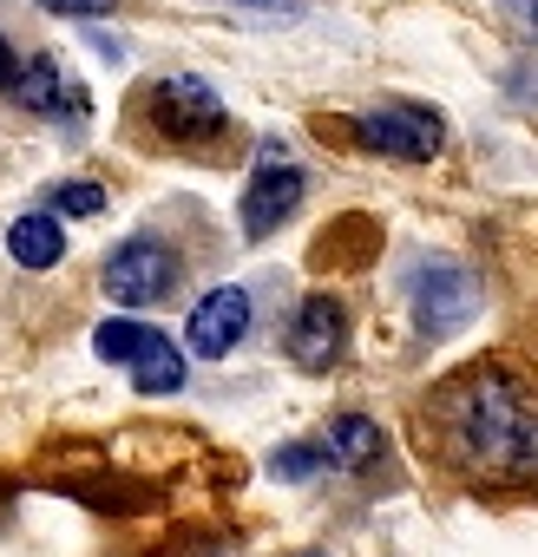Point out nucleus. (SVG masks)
<instances>
[{
    "mask_svg": "<svg viewBox=\"0 0 538 557\" xmlns=\"http://www.w3.org/2000/svg\"><path fill=\"white\" fill-rule=\"evenodd\" d=\"M440 453L473 479H538V407L499 368L447 381L427 407Z\"/></svg>",
    "mask_w": 538,
    "mask_h": 557,
    "instance_id": "nucleus-1",
    "label": "nucleus"
},
{
    "mask_svg": "<svg viewBox=\"0 0 538 557\" xmlns=\"http://www.w3.org/2000/svg\"><path fill=\"white\" fill-rule=\"evenodd\" d=\"M145 119H151V132L171 138L178 151H204V145H217V138L230 132V106H223L197 73H164V79H151Z\"/></svg>",
    "mask_w": 538,
    "mask_h": 557,
    "instance_id": "nucleus-2",
    "label": "nucleus"
},
{
    "mask_svg": "<svg viewBox=\"0 0 538 557\" xmlns=\"http://www.w3.org/2000/svg\"><path fill=\"white\" fill-rule=\"evenodd\" d=\"M355 145L375 151V158H401V164H433L440 145H447V125L433 106H368L349 119Z\"/></svg>",
    "mask_w": 538,
    "mask_h": 557,
    "instance_id": "nucleus-3",
    "label": "nucleus"
},
{
    "mask_svg": "<svg viewBox=\"0 0 538 557\" xmlns=\"http://www.w3.org/2000/svg\"><path fill=\"white\" fill-rule=\"evenodd\" d=\"M303 197H309V171L290 164L277 145H262V151H256V171H249V184H243V203H236L243 236L262 243L277 223H290V216L303 210Z\"/></svg>",
    "mask_w": 538,
    "mask_h": 557,
    "instance_id": "nucleus-4",
    "label": "nucleus"
},
{
    "mask_svg": "<svg viewBox=\"0 0 538 557\" xmlns=\"http://www.w3.org/2000/svg\"><path fill=\"white\" fill-rule=\"evenodd\" d=\"M99 283H106V296L119 309H151V302H164L178 289V249L164 236H132V243H119L106 256Z\"/></svg>",
    "mask_w": 538,
    "mask_h": 557,
    "instance_id": "nucleus-5",
    "label": "nucleus"
},
{
    "mask_svg": "<svg viewBox=\"0 0 538 557\" xmlns=\"http://www.w3.org/2000/svg\"><path fill=\"white\" fill-rule=\"evenodd\" d=\"M473 309H479V283L460 262H427L414 275V322H420V335H453V329L473 322Z\"/></svg>",
    "mask_w": 538,
    "mask_h": 557,
    "instance_id": "nucleus-6",
    "label": "nucleus"
},
{
    "mask_svg": "<svg viewBox=\"0 0 538 557\" xmlns=\"http://www.w3.org/2000/svg\"><path fill=\"white\" fill-rule=\"evenodd\" d=\"M243 335H249V289H243V283H217V289L191 309V322H184V342H191V355H204V361H223Z\"/></svg>",
    "mask_w": 538,
    "mask_h": 557,
    "instance_id": "nucleus-7",
    "label": "nucleus"
},
{
    "mask_svg": "<svg viewBox=\"0 0 538 557\" xmlns=\"http://www.w3.org/2000/svg\"><path fill=\"white\" fill-rule=\"evenodd\" d=\"M342 355H349V309L335 296H309L290 322V361L309 374H329Z\"/></svg>",
    "mask_w": 538,
    "mask_h": 557,
    "instance_id": "nucleus-8",
    "label": "nucleus"
},
{
    "mask_svg": "<svg viewBox=\"0 0 538 557\" xmlns=\"http://www.w3.org/2000/svg\"><path fill=\"white\" fill-rule=\"evenodd\" d=\"M8 92H14L21 112L53 119V125H80V119H86V86H80L60 60H34V66H21Z\"/></svg>",
    "mask_w": 538,
    "mask_h": 557,
    "instance_id": "nucleus-9",
    "label": "nucleus"
},
{
    "mask_svg": "<svg viewBox=\"0 0 538 557\" xmlns=\"http://www.w3.org/2000/svg\"><path fill=\"white\" fill-rule=\"evenodd\" d=\"M316 446H322L329 466H349V472H368V466L388 453V440H381V426H375L368 413H335L329 433H322Z\"/></svg>",
    "mask_w": 538,
    "mask_h": 557,
    "instance_id": "nucleus-10",
    "label": "nucleus"
},
{
    "mask_svg": "<svg viewBox=\"0 0 538 557\" xmlns=\"http://www.w3.org/2000/svg\"><path fill=\"white\" fill-rule=\"evenodd\" d=\"M8 256H14L21 269H53V262L66 256V223H60L53 210L14 216V223H8Z\"/></svg>",
    "mask_w": 538,
    "mask_h": 557,
    "instance_id": "nucleus-11",
    "label": "nucleus"
},
{
    "mask_svg": "<svg viewBox=\"0 0 538 557\" xmlns=\"http://www.w3.org/2000/svg\"><path fill=\"white\" fill-rule=\"evenodd\" d=\"M132 387L138 394H178L184 387V355L171 348V335H151L145 355L132 361Z\"/></svg>",
    "mask_w": 538,
    "mask_h": 557,
    "instance_id": "nucleus-12",
    "label": "nucleus"
},
{
    "mask_svg": "<svg viewBox=\"0 0 538 557\" xmlns=\"http://www.w3.org/2000/svg\"><path fill=\"white\" fill-rule=\"evenodd\" d=\"M158 329L151 322H132V315H106L99 329H93V355L99 361H112V368H132L138 355H145V342H151Z\"/></svg>",
    "mask_w": 538,
    "mask_h": 557,
    "instance_id": "nucleus-13",
    "label": "nucleus"
},
{
    "mask_svg": "<svg viewBox=\"0 0 538 557\" xmlns=\"http://www.w3.org/2000/svg\"><path fill=\"white\" fill-rule=\"evenodd\" d=\"M53 210H60V216H99V210H106V190H99V184H60V190H53Z\"/></svg>",
    "mask_w": 538,
    "mask_h": 557,
    "instance_id": "nucleus-14",
    "label": "nucleus"
},
{
    "mask_svg": "<svg viewBox=\"0 0 538 557\" xmlns=\"http://www.w3.org/2000/svg\"><path fill=\"white\" fill-rule=\"evenodd\" d=\"M230 8H236L243 21H277V27H283V21H303V14H309V0H230Z\"/></svg>",
    "mask_w": 538,
    "mask_h": 557,
    "instance_id": "nucleus-15",
    "label": "nucleus"
},
{
    "mask_svg": "<svg viewBox=\"0 0 538 557\" xmlns=\"http://www.w3.org/2000/svg\"><path fill=\"white\" fill-rule=\"evenodd\" d=\"M316 466H329V459H322V446H283L277 459H269V472H277V479H309Z\"/></svg>",
    "mask_w": 538,
    "mask_h": 557,
    "instance_id": "nucleus-16",
    "label": "nucleus"
},
{
    "mask_svg": "<svg viewBox=\"0 0 538 557\" xmlns=\"http://www.w3.org/2000/svg\"><path fill=\"white\" fill-rule=\"evenodd\" d=\"M40 14H60V21H106L119 14V0H34Z\"/></svg>",
    "mask_w": 538,
    "mask_h": 557,
    "instance_id": "nucleus-17",
    "label": "nucleus"
},
{
    "mask_svg": "<svg viewBox=\"0 0 538 557\" xmlns=\"http://www.w3.org/2000/svg\"><path fill=\"white\" fill-rule=\"evenodd\" d=\"M499 8L512 14V27H518L525 40H538V0H499Z\"/></svg>",
    "mask_w": 538,
    "mask_h": 557,
    "instance_id": "nucleus-18",
    "label": "nucleus"
},
{
    "mask_svg": "<svg viewBox=\"0 0 538 557\" xmlns=\"http://www.w3.org/2000/svg\"><path fill=\"white\" fill-rule=\"evenodd\" d=\"M14 73H21V60H14V47H8V34H0V92L14 86Z\"/></svg>",
    "mask_w": 538,
    "mask_h": 557,
    "instance_id": "nucleus-19",
    "label": "nucleus"
},
{
    "mask_svg": "<svg viewBox=\"0 0 538 557\" xmlns=\"http://www.w3.org/2000/svg\"><path fill=\"white\" fill-rule=\"evenodd\" d=\"M309 557H316V550H309Z\"/></svg>",
    "mask_w": 538,
    "mask_h": 557,
    "instance_id": "nucleus-20",
    "label": "nucleus"
}]
</instances>
